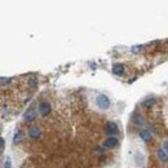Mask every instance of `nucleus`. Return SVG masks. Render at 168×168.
Returning a JSON list of instances; mask_svg holds the SVG:
<instances>
[{
  "instance_id": "nucleus-12",
  "label": "nucleus",
  "mask_w": 168,
  "mask_h": 168,
  "mask_svg": "<svg viewBox=\"0 0 168 168\" xmlns=\"http://www.w3.org/2000/svg\"><path fill=\"white\" fill-rule=\"evenodd\" d=\"M21 141H22V133H21L20 130H16V132H14V136H13V144H14V145H17V144H20Z\"/></svg>"
},
{
  "instance_id": "nucleus-14",
  "label": "nucleus",
  "mask_w": 168,
  "mask_h": 168,
  "mask_svg": "<svg viewBox=\"0 0 168 168\" xmlns=\"http://www.w3.org/2000/svg\"><path fill=\"white\" fill-rule=\"evenodd\" d=\"M4 168H13V163H12V158L7 157L4 160Z\"/></svg>"
},
{
  "instance_id": "nucleus-13",
  "label": "nucleus",
  "mask_w": 168,
  "mask_h": 168,
  "mask_svg": "<svg viewBox=\"0 0 168 168\" xmlns=\"http://www.w3.org/2000/svg\"><path fill=\"white\" fill-rule=\"evenodd\" d=\"M154 104H155V98H148L146 101H144V102H142V106L150 107V106H153Z\"/></svg>"
},
{
  "instance_id": "nucleus-10",
  "label": "nucleus",
  "mask_w": 168,
  "mask_h": 168,
  "mask_svg": "<svg viewBox=\"0 0 168 168\" xmlns=\"http://www.w3.org/2000/svg\"><path fill=\"white\" fill-rule=\"evenodd\" d=\"M140 139L142 140V141H145V142H149L150 140L153 139V136H151V133H150V131L148 130H142V131H140Z\"/></svg>"
},
{
  "instance_id": "nucleus-11",
  "label": "nucleus",
  "mask_w": 168,
  "mask_h": 168,
  "mask_svg": "<svg viewBox=\"0 0 168 168\" xmlns=\"http://www.w3.org/2000/svg\"><path fill=\"white\" fill-rule=\"evenodd\" d=\"M132 120L136 125H141V124H145V120H144V118L139 114H134L133 116H132Z\"/></svg>"
},
{
  "instance_id": "nucleus-2",
  "label": "nucleus",
  "mask_w": 168,
  "mask_h": 168,
  "mask_svg": "<svg viewBox=\"0 0 168 168\" xmlns=\"http://www.w3.org/2000/svg\"><path fill=\"white\" fill-rule=\"evenodd\" d=\"M50 110H52V106H50V104L47 102V101H41L38 106V111L40 113L41 116H48L50 114Z\"/></svg>"
},
{
  "instance_id": "nucleus-3",
  "label": "nucleus",
  "mask_w": 168,
  "mask_h": 168,
  "mask_svg": "<svg viewBox=\"0 0 168 168\" xmlns=\"http://www.w3.org/2000/svg\"><path fill=\"white\" fill-rule=\"evenodd\" d=\"M105 132L109 134V137L110 136H115V134L119 132L118 124H116L115 122H107L106 124H105Z\"/></svg>"
},
{
  "instance_id": "nucleus-5",
  "label": "nucleus",
  "mask_w": 168,
  "mask_h": 168,
  "mask_svg": "<svg viewBox=\"0 0 168 168\" xmlns=\"http://www.w3.org/2000/svg\"><path fill=\"white\" fill-rule=\"evenodd\" d=\"M36 115H38L36 110L29 109L27 111L23 114V120H25V122H32V120H35V119H36Z\"/></svg>"
},
{
  "instance_id": "nucleus-8",
  "label": "nucleus",
  "mask_w": 168,
  "mask_h": 168,
  "mask_svg": "<svg viewBox=\"0 0 168 168\" xmlns=\"http://www.w3.org/2000/svg\"><path fill=\"white\" fill-rule=\"evenodd\" d=\"M29 136H30V139H32V140H38L39 137L41 136L40 128H38V127H31V128L29 130Z\"/></svg>"
},
{
  "instance_id": "nucleus-16",
  "label": "nucleus",
  "mask_w": 168,
  "mask_h": 168,
  "mask_svg": "<svg viewBox=\"0 0 168 168\" xmlns=\"http://www.w3.org/2000/svg\"><path fill=\"white\" fill-rule=\"evenodd\" d=\"M141 49H142V47H140V46H134L133 48H132V52H133V53H137V52H140Z\"/></svg>"
},
{
  "instance_id": "nucleus-17",
  "label": "nucleus",
  "mask_w": 168,
  "mask_h": 168,
  "mask_svg": "<svg viewBox=\"0 0 168 168\" xmlns=\"http://www.w3.org/2000/svg\"><path fill=\"white\" fill-rule=\"evenodd\" d=\"M0 146H1V151H4V148H5V140H4V137H1V139H0Z\"/></svg>"
},
{
  "instance_id": "nucleus-7",
  "label": "nucleus",
  "mask_w": 168,
  "mask_h": 168,
  "mask_svg": "<svg viewBox=\"0 0 168 168\" xmlns=\"http://www.w3.org/2000/svg\"><path fill=\"white\" fill-rule=\"evenodd\" d=\"M134 164H136L137 167H144V164H145V155L142 154V153H136L134 154Z\"/></svg>"
},
{
  "instance_id": "nucleus-4",
  "label": "nucleus",
  "mask_w": 168,
  "mask_h": 168,
  "mask_svg": "<svg viewBox=\"0 0 168 168\" xmlns=\"http://www.w3.org/2000/svg\"><path fill=\"white\" fill-rule=\"evenodd\" d=\"M118 144H119L118 137L110 136V137H107V139L104 141V148H106V149H114V148H116V146H118Z\"/></svg>"
},
{
  "instance_id": "nucleus-1",
  "label": "nucleus",
  "mask_w": 168,
  "mask_h": 168,
  "mask_svg": "<svg viewBox=\"0 0 168 168\" xmlns=\"http://www.w3.org/2000/svg\"><path fill=\"white\" fill-rule=\"evenodd\" d=\"M94 102H96V106L100 110H109L110 106H111V100H110L109 96L105 93H100L96 96Z\"/></svg>"
},
{
  "instance_id": "nucleus-6",
  "label": "nucleus",
  "mask_w": 168,
  "mask_h": 168,
  "mask_svg": "<svg viewBox=\"0 0 168 168\" xmlns=\"http://www.w3.org/2000/svg\"><path fill=\"white\" fill-rule=\"evenodd\" d=\"M125 73V66L123 64H115L113 65V74L118 75V76H122Z\"/></svg>"
},
{
  "instance_id": "nucleus-18",
  "label": "nucleus",
  "mask_w": 168,
  "mask_h": 168,
  "mask_svg": "<svg viewBox=\"0 0 168 168\" xmlns=\"http://www.w3.org/2000/svg\"><path fill=\"white\" fill-rule=\"evenodd\" d=\"M163 149L168 153V140H167V141H164V144H163Z\"/></svg>"
},
{
  "instance_id": "nucleus-9",
  "label": "nucleus",
  "mask_w": 168,
  "mask_h": 168,
  "mask_svg": "<svg viewBox=\"0 0 168 168\" xmlns=\"http://www.w3.org/2000/svg\"><path fill=\"white\" fill-rule=\"evenodd\" d=\"M157 155H158V159H159L160 162H163V163L168 162V153H167L164 149H158Z\"/></svg>"
},
{
  "instance_id": "nucleus-15",
  "label": "nucleus",
  "mask_w": 168,
  "mask_h": 168,
  "mask_svg": "<svg viewBox=\"0 0 168 168\" xmlns=\"http://www.w3.org/2000/svg\"><path fill=\"white\" fill-rule=\"evenodd\" d=\"M29 87L30 88H36L38 87V79H35V78L29 79Z\"/></svg>"
}]
</instances>
